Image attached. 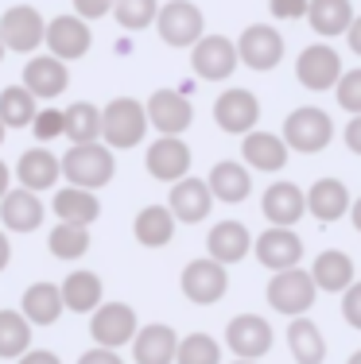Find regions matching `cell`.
<instances>
[{
	"label": "cell",
	"mask_w": 361,
	"mask_h": 364,
	"mask_svg": "<svg viewBox=\"0 0 361 364\" xmlns=\"http://www.w3.org/2000/svg\"><path fill=\"white\" fill-rule=\"evenodd\" d=\"M43 43H47V55H55L58 63H78V58L90 55L93 47V31L82 16L66 12L47 20V31H43Z\"/></svg>",
	"instance_id": "6"
},
{
	"label": "cell",
	"mask_w": 361,
	"mask_h": 364,
	"mask_svg": "<svg viewBox=\"0 0 361 364\" xmlns=\"http://www.w3.org/2000/svg\"><path fill=\"white\" fill-rule=\"evenodd\" d=\"M346 36H350V47H354V55H361V16H354V23L346 28Z\"/></svg>",
	"instance_id": "49"
},
{
	"label": "cell",
	"mask_w": 361,
	"mask_h": 364,
	"mask_svg": "<svg viewBox=\"0 0 361 364\" xmlns=\"http://www.w3.org/2000/svg\"><path fill=\"white\" fill-rule=\"evenodd\" d=\"M342 318H346L354 329H361V283L357 279L342 291Z\"/></svg>",
	"instance_id": "43"
},
{
	"label": "cell",
	"mask_w": 361,
	"mask_h": 364,
	"mask_svg": "<svg viewBox=\"0 0 361 364\" xmlns=\"http://www.w3.org/2000/svg\"><path fill=\"white\" fill-rule=\"evenodd\" d=\"M311 279L319 291H330V294H342L354 283V259L346 252H338V248H330V252H319L311 264Z\"/></svg>",
	"instance_id": "32"
},
{
	"label": "cell",
	"mask_w": 361,
	"mask_h": 364,
	"mask_svg": "<svg viewBox=\"0 0 361 364\" xmlns=\"http://www.w3.org/2000/svg\"><path fill=\"white\" fill-rule=\"evenodd\" d=\"M16 178H20V186L31 190V194H39V190H55V182L63 178L58 155L51 151L47 144L28 147V151L20 155V163H16Z\"/></svg>",
	"instance_id": "20"
},
{
	"label": "cell",
	"mask_w": 361,
	"mask_h": 364,
	"mask_svg": "<svg viewBox=\"0 0 361 364\" xmlns=\"http://www.w3.org/2000/svg\"><path fill=\"white\" fill-rule=\"evenodd\" d=\"M350 218H354V229L361 232V198H357V202H350Z\"/></svg>",
	"instance_id": "52"
},
{
	"label": "cell",
	"mask_w": 361,
	"mask_h": 364,
	"mask_svg": "<svg viewBox=\"0 0 361 364\" xmlns=\"http://www.w3.org/2000/svg\"><path fill=\"white\" fill-rule=\"evenodd\" d=\"M234 47H237V63H245L248 70H272L283 58V36L268 23H248Z\"/></svg>",
	"instance_id": "10"
},
{
	"label": "cell",
	"mask_w": 361,
	"mask_h": 364,
	"mask_svg": "<svg viewBox=\"0 0 361 364\" xmlns=\"http://www.w3.org/2000/svg\"><path fill=\"white\" fill-rule=\"evenodd\" d=\"M346 364H361V349H357V353H354V357H350Z\"/></svg>",
	"instance_id": "53"
},
{
	"label": "cell",
	"mask_w": 361,
	"mask_h": 364,
	"mask_svg": "<svg viewBox=\"0 0 361 364\" xmlns=\"http://www.w3.org/2000/svg\"><path fill=\"white\" fill-rule=\"evenodd\" d=\"M63 136L70 144L101 140V109L90 105V101H74L70 109H63Z\"/></svg>",
	"instance_id": "35"
},
{
	"label": "cell",
	"mask_w": 361,
	"mask_h": 364,
	"mask_svg": "<svg viewBox=\"0 0 361 364\" xmlns=\"http://www.w3.org/2000/svg\"><path fill=\"white\" fill-rule=\"evenodd\" d=\"M58 291H63V306L74 310V314H93V310L105 302V287H101V275L98 272H70L63 283H58Z\"/></svg>",
	"instance_id": "25"
},
{
	"label": "cell",
	"mask_w": 361,
	"mask_h": 364,
	"mask_svg": "<svg viewBox=\"0 0 361 364\" xmlns=\"http://www.w3.org/2000/svg\"><path fill=\"white\" fill-rule=\"evenodd\" d=\"M261 210H264V218H268L272 225L291 229V225L307 213V198H303V190H299L295 182H272V186L264 190Z\"/></svg>",
	"instance_id": "22"
},
{
	"label": "cell",
	"mask_w": 361,
	"mask_h": 364,
	"mask_svg": "<svg viewBox=\"0 0 361 364\" xmlns=\"http://www.w3.org/2000/svg\"><path fill=\"white\" fill-rule=\"evenodd\" d=\"M20 85L36 101H55V97H63L66 85H70V70H66V63H58L55 55H31L28 66H23Z\"/></svg>",
	"instance_id": "16"
},
{
	"label": "cell",
	"mask_w": 361,
	"mask_h": 364,
	"mask_svg": "<svg viewBox=\"0 0 361 364\" xmlns=\"http://www.w3.org/2000/svg\"><path fill=\"white\" fill-rule=\"evenodd\" d=\"M4 136H8V128H4V124H0V144H4Z\"/></svg>",
	"instance_id": "54"
},
{
	"label": "cell",
	"mask_w": 361,
	"mask_h": 364,
	"mask_svg": "<svg viewBox=\"0 0 361 364\" xmlns=\"http://www.w3.org/2000/svg\"><path fill=\"white\" fill-rule=\"evenodd\" d=\"M226 345L237 360H261L272 349V326L261 314H237L226 326Z\"/></svg>",
	"instance_id": "14"
},
{
	"label": "cell",
	"mask_w": 361,
	"mask_h": 364,
	"mask_svg": "<svg viewBox=\"0 0 361 364\" xmlns=\"http://www.w3.org/2000/svg\"><path fill=\"white\" fill-rule=\"evenodd\" d=\"M4 55H8V50H4V43H0V63H4Z\"/></svg>",
	"instance_id": "55"
},
{
	"label": "cell",
	"mask_w": 361,
	"mask_h": 364,
	"mask_svg": "<svg viewBox=\"0 0 361 364\" xmlns=\"http://www.w3.org/2000/svg\"><path fill=\"white\" fill-rule=\"evenodd\" d=\"M268 8L276 20H299V16H307V0H268Z\"/></svg>",
	"instance_id": "45"
},
{
	"label": "cell",
	"mask_w": 361,
	"mask_h": 364,
	"mask_svg": "<svg viewBox=\"0 0 361 364\" xmlns=\"http://www.w3.org/2000/svg\"><path fill=\"white\" fill-rule=\"evenodd\" d=\"M39 112V101L31 97L23 85H4L0 90V124L4 128H31V120H36Z\"/></svg>",
	"instance_id": "36"
},
{
	"label": "cell",
	"mask_w": 361,
	"mask_h": 364,
	"mask_svg": "<svg viewBox=\"0 0 361 364\" xmlns=\"http://www.w3.org/2000/svg\"><path fill=\"white\" fill-rule=\"evenodd\" d=\"M214 120H218L221 132L245 136V132H253L256 120H261V101H256L253 90H226L214 101Z\"/></svg>",
	"instance_id": "15"
},
{
	"label": "cell",
	"mask_w": 361,
	"mask_h": 364,
	"mask_svg": "<svg viewBox=\"0 0 361 364\" xmlns=\"http://www.w3.org/2000/svg\"><path fill=\"white\" fill-rule=\"evenodd\" d=\"M253 252L268 272H288V267H299V259H303V240H299V232L272 225L268 232L253 240Z\"/></svg>",
	"instance_id": "17"
},
{
	"label": "cell",
	"mask_w": 361,
	"mask_h": 364,
	"mask_svg": "<svg viewBox=\"0 0 361 364\" xmlns=\"http://www.w3.org/2000/svg\"><path fill=\"white\" fill-rule=\"evenodd\" d=\"M90 337L101 349H120L136 337V310L128 302H101L90 314Z\"/></svg>",
	"instance_id": "9"
},
{
	"label": "cell",
	"mask_w": 361,
	"mask_h": 364,
	"mask_svg": "<svg viewBox=\"0 0 361 364\" xmlns=\"http://www.w3.org/2000/svg\"><path fill=\"white\" fill-rule=\"evenodd\" d=\"M175 364H221V345L210 333H187L175 345Z\"/></svg>",
	"instance_id": "39"
},
{
	"label": "cell",
	"mask_w": 361,
	"mask_h": 364,
	"mask_svg": "<svg viewBox=\"0 0 361 364\" xmlns=\"http://www.w3.org/2000/svg\"><path fill=\"white\" fill-rule=\"evenodd\" d=\"M63 291L55 283H31L23 291V302H20V314L28 318L31 326H55L63 318Z\"/></svg>",
	"instance_id": "30"
},
{
	"label": "cell",
	"mask_w": 361,
	"mask_h": 364,
	"mask_svg": "<svg viewBox=\"0 0 361 364\" xmlns=\"http://www.w3.org/2000/svg\"><path fill=\"white\" fill-rule=\"evenodd\" d=\"M206 186H210L214 202L237 205V202H245L248 190H253V175L245 171V163L221 159V163H214V171H210V178H206Z\"/></svg>",
	"instance_id": "28"
},
{
	"label": "cell",
	"mask_w": 361,
	"mask_h": 364,
	"mask_svg": "<svg viewBox=\"0 0 361 364\" xmlns=\"http://www.w3.org/2000/svg\"><path fill=\"white\" fill-rule=\"evenodd\" d=\"M113 12V0H74V16H82L85 23L101 20V16Z\"/></svg>",
	"instance_id": "44"
},
{
	"label": "cell",
	"mask_w": 361,
	"mask_h": 364,
	"mask_svg": "<svg viewBox=\"0 0 361 364\" xmlns=\"http://www.w3.org/2000/svg\"><path fill=\"white\" fill-rule=\"evenodd\" d=\"M159 0H113V20L125 31H144L156 23Z\"/></svg>",
	"instance_id": "40"
},
{
	"label": "cell",
	"mask_w": 361,
	"mask_h": 364,
	"mask_svg": "<svg viewBox=\"0 0 361 364\" xmlns=\"http://www.w3.org/2000/svg\"><path fill=\"white\" fill-rule=\"evenodd\" d=\"M295 77L299 85H307V90L323 93V90H334L342 77V58L334 47H326V43H311V47H303V55L295 58Z\"/></svg>",
	"instance_id": "12"
},
{
	"label": "cell",
	"mask_w": 361,
	"mask_h": 364,
	"mask_svg": "<svg viewBox=\"0 0 361 364\" xmlns=\"http://www.w3.org/2000/svg\"><path fill=\"white\" fill-rule=\"evenodd\" d=\"M206 252L218 264H241L248 252H253V237L241 221H218L206 237Z\"/></svg>",
	"instance_id": "23"
},
{
	"label": "cell",
	"mask_w": 361,
	"mask_h": 364,
	"mask_svg": "<svg viewBox=\"0 0 361 364\" xmlns=\"http://www.w3.org/2000/svg\"><path fill=\"white\" fill-rule=\"evenodd\" d=\"M241 159L253 171H283V163H288V144L272 132H256L253 128V132H245V140H241Z\"/></svg>",
	"instance_id": "29"
},
{
	"label": "cell",
	"mask_w": 361,
	"mask_h": 364,
	"mask_svg": "<svg viewBox=\"0 0 361 364\" xmlns=\"http://www.w3.org/2000/svg\"><path fill=\"white\" fill-rule=\"evenodd\" d=\"M191 70L202 82H226L237 70V47L226 36H202L191 47Z\"/></svg>",
	"instance_id": "11"
},
{
	"label": "cell",
	"mask_w": 361,
	"mask_h": 364,
	"mask_svg": "<svg viewBox=\"0 0 361 364\" xmlns=\"http://www.w3.org/2000/svg\"><path fill=\"white\" fill-rule=\"evenodd\" d=\"M8 259H12V240H8V232L0 229V272L8 267Z\"/></svg>",
	"instance_id": "50"
},
{
	"label": "cell",
	"mask_w": 361,
	"mask_h": 364,
	"mask_svg": "<svg viewBox=\"0 0 361 364\" xmlns=\"http://www.w3.org/2000/svg\"><path fill=\"white\" fill-rule=\"evenodd\" d=\"M175 225L179 221L171 218L167 205H144L132 221V237H136V245H144V248H163V245L175 240Z\"/></svg>",
	"instance_id": "31"
},
{
	"label": "cell",
	"mask_w": 361,
	"mask_h": 364,
	"mask_svg": "<svg viewBox=\"0 0 361 364\" xmlns=\"http://www.w3.org/2000/svg\"><path fill=\"white\" fill-rule=\"evenodd\" d=\"M63 167V178L70 186H82V190H101L109 186L117 175V159H113V147H105L101 140L93 144H70V151L58 159Z\"/></svg>",
	"instance_id": "1"
},
{
	"label": "cell",
	"mask_w": 361,
	"mask_h": 364,
	"mask_svg": "<svg viewBox=\"0 0 361 364\" xmlns=\"http://www.w3.org/2000/svg\"><path fill=\"white\" fill-rule=\"evenodd\" d=\"M156 31L167 47H194L206 36L202 8L191 4V0H167L156 12Z\"/></svg>",
	"instance_id": "5"
},
{
	"label": "cell",
	"mask_w": 361,
	"mask_h": 364,
	"mask_svg": "<svg viewBox=\"0 0 361 364\" xmlns=\"http://www.w3.org/2000/svg\"><path fill=\"white\" fill-rule=\"evenodd\" d=\"M51 210H55L58 221H66V225H85V229H90V225L101 218L98 194H93V190H82V186H63V190H55V198H51Z\"/></svg>",
	"instance_id": "26"
},
{
	"label": "cell",
	"mask_w": 361,
	"mask_h": 364,
	"mask_svg": "<svg viewBox=\"0 0 361 364\" xmlns=\"http://www.w3.org/2000/svg\"><path fill=\"white\" fill-rule=\"evenodd\" d=\"M342 136H346V147H350V151L361 155V112H357V117L346 124V132H342Z\"/></svg>",
	"instance_id": "48"
},
{
	"label": "cell",
	"mask_w": 361,
	"mask_h": 364,
	"mask_svg": "<svg viewBox=\"0 0 361 364\" xmlns=\"http://www.w3.org/2000/svg\"><path fill=\"white\" fill-rule=\"evenodd\" d=\"M16 364H63L51 349H28L23 357H16Z\"/></svg>",
	"instance_id": "47"
},
{
	"label": "cell",
	"mask_w": 361,
	"mask_h": 364,
	"mask_svg": "<svg viewBox=\"0 0 361 364\" xmlns=\"http://www.w3.org/2000/svg\"><path fill=\"white\" fill-rule=\"evenodd\" d=\"M179 287H183V294L194 306H214V302H221L229 291V272H226V264L202 256V259H191V264L183 267Z\"/></svg>",
	"instance_id": "7"
},
{
	"label": "cell",
	"mask_w": 361,
	"mask_h": 364,
	"mask_svg": "<svg viewBox=\"0 0 361 364\" xmlns=\"http://www.w3.org/2000/svg\"><path fill=\"white\" fill-rule=\"evenodd\" d=\"M31 326L20 310H0V360H16L31 349Z\"/></svg>",
	"instance_id": "37"
},
{
	"label": "cell",
	"mask_w": 361,
	"mask_h": 364,
	"mask_svg": "<svg viewBox=\"0 0 361 364\" xmlns=\"http://www.w3.org/2000/svg\"><path fill=\"white\" fill-rule=\"evenodd\" d=\"M307 20L323 39L346 36V28L354 23V4L350 0H307Z\"/></svg>",
	"instance_id": "33"
},
{
	"label": "cell",
	"mask_w": 361,
	"mask_h": 364,
	"mask_svg": "<svg viewBox=\"0 0 361 364\" xmlns=\"http://www.w3.org/2000/svg\"><path fill=\"white\" fill-rule=\"evenodd\" d=\"M303 198H307V213L315 221H338L350 213V190L342 178H319Z\"/></svg>",
	"instance_id": "27"
},
{
	"label": "cell",
	"mask_w": 361,
	"mask_h": 364,
	"mask_svg": "<svg viewBox=\"0 0 361 364\" xmlns=\"http://www.w3.org/2000/svg\"><path fill=\"white\" fill-rule=\"evenodd\" d=\"M338 105L346 109V112H361V70H342V77H338Z\"/></svg>",
	"instance_id": "41"
},
{
	"label": "cell",
	"mask_w": 361,
	"mask_h": 364,
	"mask_svg": "<svg viewBox=\"0 0 361 364\" xmlns=\"http://www.w3.org/2000/svg\"><path fill=\"white\" fill-rule=\"evenodd\" d=\"M210 205H214V194L210 186H206V178H179L171 182V198H167V210L175 221L183 225H199L210 218Z\"/></svg>",
	"instance_id": "19"
},
{
	"label": "cell",
	"mask_w": 361,
	"mask_h": 364,
	"mask_svg": "<svg viewBox=\"0 0 361 364\" xmlns=\"http://www.w3.org/2000/svg\"><path fill=\"white\" fill-rule=\"evenodd\" d=\"M148 136V112L136 97H113L101 109V140L113 151H128Z\"/></svg>",
	"instance_id": "2"
},
{
	"label": "cell",
	"mask_w": 361,
	"mask_h": 364,
	"mask_svg": "<svg viewBox=\"0 0 361 364\" xmlns=\"http://www.w3.org/2000/svg\"><path fill=\"white\" fill-rule=\"evenodd\" d=\"M288 349L299 364H323L326 357V341H323V329L311 322V318H291L288 326Z\"/></svg>",
	"instance_id": "34"
},
{
	"label": "cell",
	"mask_w": 361,
	"mask_h": 364,
	"mask_svg": "<svg viewBox=\"0 0 361 364\" xmlns=\"http://www.w3.org/2000/svg\"><path fill=\"white\" fill-rule=\"evenodd\" d=\"M144 112H148V128H156L159 136H183L194 120L191 101L179 90H156L148 97V105H144Z\"/></svg>",
	"instance_id": "13"
},
{
	"label": "cell",
	"mask_w": 361,
	"mask_h": 364,
	"mask_svg": "<svg viewBox=\"0 0 361 364\" xmlns=\"http://www.w3.org/2000/svg\"><path fill=\"white\" fill-rule=\"evenodd\" d=\"M132 360L136 364H175V345H179V333L163 322H152L144 329H136L132 341Z\"/></svg>",
	"instance_id": "21"
},
{
	"label": "cell",
	"mask_w": 361,
	"mask_h": 364,
	"mask_svg": "<svg viewBox=\"0 0 361 364\" xmlns=\"http://www.w3.org/2000/svg\"><path fill=\"white\" fill-rule=\"evenodd\" d=\"M78 364H125V360L117 357V349H101V345H93L90 353L78 357Z\"/></svg>",
	"instance_id": "46"
},
{
	"label": "cell",
	"mask_w": 361,
	"mask_h": 364,
	"mask_svg": "<svg viewBox=\"0 0 361 364\" xmlns=\"http://www.w3.org/2000/svg\"><path fill=\"white\" fill-rule=\"evenodd\" d=\"M319 299V287H315L311 272L303 267H288V272H272V283H268V306L276 314H288V318H299L315 306Z\"/></svg>",
	"instance_id": "3"
},
{
	"label": "cell",
	"mask_w": 361,
	"mask_h": 364,
	"mask_svg": "<svg viewBox=\"0 0 361 364\" xmlns=\"http://www.w3.org/2000/svg\"><path fill=\"white\" fill-rule=\"evenodd\" d=\"M31 132H36L39 144H51L63 136V109H39L36 120H31Z\"/></svg>",
	"instance_id": "42"
},
{
	"label": "cell",
	"mask_w": 361,
	"mask_h": 364,
	"mask_svg": "<svg viewBox=\"0 0 361 364\" xmlns=\"http://www.w3.org/2000/svg\"><path fill=\"white\" fill-rule=\"evenodd\" d=\"M144 167H148V175L156 182H179L191 171V147L179 136H159L148 147V155H144Z\"/></svg>",
	"instance_id": "18"
},
{
	"label": "cell",
	"mask_w": 361,
	"mask_h": 364,
	"mask_svg": "<svg viewBox=\"0 0 361 364\" xmlns=\"http://www.w3.org/2000/svg\"><path fill=\"white\" fill-rule=\"evenodd\" d=\"M0 221H4L8 232H36L43 225V202L39 194H31V190H8L4 198H0Z\"/></svg>",
	"instance_id": "24"
},
{
	"label": "cell",
	"mask_w": 361,
	"mask_h": 364,
	"mask_svg": "<svg viewBox=\"0 0 361 364\" xmlns=\"http://www.w3.org/2000/svg\"><path fill=\"white\" fill-rule=\"evenodd\" d=\"M8 190H12V171H8V163L0 159V198H4Z\"/></svg>",
	"instance_id": "51"
},
{
	"label": "cell",
	"mask_w": 361,
	"mask_h": 364,
	"mask_svg": "<svg viewBox=\"0 0 361 364\" xmlns=\"http://www.w3.org/2000/svg\"><path fill=\"white\" fill-rule=\"evenodd\" d=\"M280 140L288 144V151L315 155V151H323V147L334 140V120L326 117L323 109L303 105V109L288 112V120H283V136H280Z\"/></svg>",
	"instance_id": "4"
},
{
	"label": "cell",
	"mask_w": 361,
	"mask_h": 364,
	"mask_svg": "<svg viewBox=\"0 0 361 364\" xmlns=\"http://www.w3.org/2000/svg\"><path fill=\"white\" fill-rule=\"evenodd\" d=\"M43 31H47V20L31 4H12L0 16V43L16 55H36L43 47Z\"/></svg>",
	"instance_id": "8"
},
{
	"label": "cell",
	"mask_w": 361,
	"mask_h": 364,
	"mask_svg": "<svg viewBox=\"0 0 361 364\" xmlns=\"http://www.w3.org/2000/svg\"><path fill=\"white\" fill-rule=\"evenodd\" d=\"M234 364H261V360H234Z\"/></svg>",
	"instance_id": "56"
},
{
	"label": "cell",
	"mask_w": 361,
	"mask_h": 364,
	"mask_svg": "<svg viewBox=\"0 0 361 364\" xmlns=\"http://www.w3.org/2000/svg\"><path fill=\"white\" fill-rule=\"evenodd\" d=\"M47 248L55 259H82L90 252V229L85 225H66L58 221L55 229L47 232Z\"/></svg>",
	"instance_id": "38"
}]
</instances>
